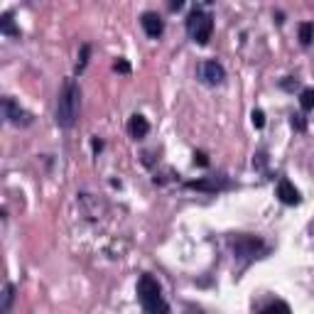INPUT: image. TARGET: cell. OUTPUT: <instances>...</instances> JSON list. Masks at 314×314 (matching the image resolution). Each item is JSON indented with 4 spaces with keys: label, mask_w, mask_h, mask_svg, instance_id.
Listing matches in <instances>:
<instances>
[{
    "label": "cell",
    "mask_w": 314,
    "mask_h": 314,
    "mask_svg": "<svg viewBox=\"0 0 314 314\" xmlns=\"http://www.w3.org/2000/svg\"><path fill=\"white\" fill-rule=\"evenodd\" d=\"M89 54H91V47L84 44V47H81V54H79V64H76V72H79V74L86 69V64H89Z\"/></svg>",
    "instance_id": "cell-14"
},
{
    "label": "cell",
    "mask_w": 314,
    "mask_h": 314,
    "mask_svg": "<svg viewBox=\"0 0 314 314\" xmlns=\"http://www.w3.org/2000/svg\"><path fill=\"white\" fill-rule=\"evenodd\" d=\"M138 297L145 307V312H167L165 302H162V295H160V285L152 275H143L140 282H138Z\"/></svg>",
    "instance_id": "cell-2"
},
{
    "label": "cell",
    "mask_w": 314,
    "mask_h": 314,
    "mask_svg": "<svg viewBox=\"0 0 314 314\" xmlns=\"http://www.w3.org/2000/svg\"><path fill=\"white\" fill-rule=\"evenodd\" d=\"M128 130L130 135L135 138V140H140V138H145L150 133V123L145 120V115H140V113H135V115H130V123H128Z\"/></svg>",
    "instance_id": "cell-8"
},
{
    "label": "cell",
    "mask_w": 314,
    "mask_h": 314,
    "mask_svg": "<svg viewBox=\"0 0 314 314\" xmlns=\"http://www.w3.org/2000/svg\"><path fill=\"white\" fill-rule=\"evenodd\" d=\"M91 145H93V150H96V152H101V150H103V143H101V140H93Z\"/></svg>",
    "instance_id": "cell-22"
},
{
    "label": "cell",
    "mask_w": 314,
    "mask_h": 314,
    "mask_svg": "<svg viewBox=\"0 0 314 314\" xmlns=\"http://www.w3.org/2000/svg\"><path fill=\"white\" fill-rule=\"evenodd\" d=\"M186 0H169V10H179V8H184Z\"/></svg>",
    "instance_id": "cell-21"
},
{
    "label": "cell",
    "mask_w": 314,
    "mask_h": 314,
    "mask_svg": "<svg viewBox=\"0 0 314 314\" xmlns=\"http://www.w3.org/2000/svg\"><path fill=\"white\" fill-rule=\"evenodd\" d=\"M3 111H5V118L10 120V123H20V120H27V113L20 108L18 103L13 101V98H5L3 101Z\"/></svg>",
    "instance_id": "cell-9"
},
{
    "label": "cell",
    "mask_w": 314,
    "mask_h": 314,
    "mask_svg": "<svg viewBox=\"0 0 314 314\" xmlns=\"http://www.w3.org/2000/svg\"><path fill=\"white\" fill-rule=\"evenodd\" d=\"M277 197H280V202L287 204V206H295L299 204V192H297V186L290 182V179H280L277 182Z\"/></svg>",
    "instance_id": "cell-6"
},
{
    "label": "cell",
    "mask_w": 314,
    "mask_h": 314,
    "mask_svg": "<svg viewBox=\"0 0 314 314\" xmlns=\"http://www.w3.org/2000/svg\"><path fill=\"white\" fill-rule=\"evenodd\" d=\"M10 302H13V287L8 285V287H5V299H3V312L10 309Z\"/></svg>",
    "instance_id": "cell-19"
},
{
    "label": "cell",
    "mask_w": 314,
    "mask_h": 314,
    "mask_svg": "<svg viewBox=\"0 0 314 314\" xmlns=\"http://www.w3.org/2000/svg\"><path fill=\"white\" fill-rule=\"evenodd\" d=\"M186 30H189V35L194 37L197 44H206V42L211 39L214 20H211V15H204L199 8H194L192 15H189V20H186Z\"/></svg>",
    "instance_id": "cell-3"
},
{
    "label": "cell",
    "mask_w": 314,
    "mask_h": 314,
    "mask_svg": "<svg viewBox=\"0 0 314 314\" xmlns=\"http://www.w3.org/2000/svg\"><path fill=\"white\" fill-rule=\"evenodd\" d=\"M292 128L299 130V133H304V130H307V120H304L302 115H292Z\"/></svg>",
    "instance_id": "cell-17"
},
{
    "label": "cell",
    "mask_w": 314,
    "mask_h": 314,
    "mask_svg": "<svg viewBox=\"0 0 314 314\" xmlns=\"http://www.w3.org/2000/svg\"><path fill=\"white\" fill-rule=\"evenodd\" d=\"M113 69H115V72H120V74H130V64L125 61V59H118V61L113 64Z\"/></svg>",
    "instance_id": "cell-18"
},
{
    "label": "cell",
    "mask_w": 314,
    "mask_h": 314,
    "mask_svg": "<svg viewBox=\"0 0 314 314\" xmlns=\"http://www.w3.org/2000/svg\"><path fill=\"white\" fill-rule=\"evenodd\" d=\"M0 25H3V32H5V35H10V37H18L20 35V30L15 27V22H13V15H10V13L3 15V22H0Z\"/></svg>",
    "instance_id": "cell-11"
},
{
    "label": "cell",
    "mask_w": 314,
    "mask_h": 314,
    "mask_svg": "<svg viewBox=\"0 0 314 314\" xmlns=\"http://www.w3.org/2000/svg\"><path fill=\"white\" fill-rule=\"evenodd\" d=\"M250 120H253V125H256V128H263V125H265V113H263V111H253Z\"/></svg>",
    "instance_id": "cell-16"
},
{
    "label": "cell",
    "mask_w": 314,
    "mask_h": 314,
    "mask_svg": "<svg viewBox=\"0 0 314 314\" xmlns=\"http://www.w3.org/2000/svg\"><path fill=\"white\" fill-rule=\"evenodd\" d=\"M206 3H214V0H206Z\"/></svg>",
    "instance_id": "cell-23"
},
{
    "label": "cell",
    "mask_w": 314,
    "mask_h": 314,
    "mask_svg": "<svg viewBox=\"0 0 314 314\" xmlns=\"http://www.w3.org/2000/svg\"><path fill=\"white\" fill-rule=\"evenodd\" d=\"M194 162H197L199 167H206L209 165V157H206L204 152H194Z\"/></svg>",
    "instance_id": "cell-20"
},
{
    "label": "cell",
    "mask_w": 314,
    "mask_h": 314,
    "mask_svg": "<svg viewBox=\"0 0 314 314\" xmlns=\"http://www.w3.org/2000/svg\"><path fill=\"white\" fill-rule=\"evenodd\" d=\"M79 98L81 91L74 81H67L64 89L59 93V101H56V123L61 128H72L79 118Z\"/></svg>",
    "instance_id": "cell-1"
},
{
    "label": "cell",
    "mask_w": 314,
    "mask_h": 314,
    "mask_svg": "<svg viewBox=\"0 0 314 314\" xmlns=\"http://www.w3.org/2000/svg\"><path fill=\"white\" fill-rule=\"evenodd\" d=\"M299 106L304 108V111H312L314 108V89H304L302 96H299Z\"/></svg>",
    "instance_id": "cell-13"
},
{
    "label": "cell",
    "mask_w": 314,
    "mask_h": 314,
    "mask_svg": "<svg viewBox=\"0 0 314 314\" xmlns=\"http://www.w3.org/2000/svg\"><path fill=\"white\" fill-rule=\"evenodd\" d=\"M312 39H314V25L302 22V25H299V42H302V44H312Z\"/></svg>",
    "instance_id": "cell-12"
},
{
    "label": "cell",
    "mask_w": 314,
    "mask_h": 314,
    "mask_svg": "<svg viewBox=\"0 0 314 314\" xmlns=\"http://www.w3.org/2000/svg\"><path fill=\"white\" fill-rule=\"evenodd\" d=\"M263 245L258 238H253V236H238V238L233 240V250H236V256H243V258H253L256 253H258V248Z\"/></svg>",
    "instance_id": "cell-4"
},
{
    "label": "cell",
    "mask_w": 314,
    "mask_h": 314,
    "mask_svg": "<svg viewBox=\"0 0 314 314\" xmlns=\"http://www.w3.org/2000/svg\"><path fill=\"white\" fill-rule=\"evenodd\" d=\"M140 22H143V30L148 32V37H160V35L165 32V25H162V18H160L157 13H145Z\"/></svg>",
    "instance_id": "cell-7"
},
{
    "label": "cell",
    "mask_w": 314,
    "mask_h": 314,
    "mask_svg": "<svg viewBox=\"0 0 314 314\" xmlns=\"http://www.w3.org/2000/svg\"><path fill=\"white\" fill-rule=\"evenodd\" d=\"M263 309H285V312H290V304H285V302H280V299H273V302H268Z\"/></svg>",
    "instance_id": "cell-15"
},
{
    "label": "cell",
    "mask_w": 314,
    "mask_h": 314,
    "mask_svg": "<svg viewBox=\"0 0 314 314\" xmlns=\"http://www.w3.org/2000/svg\"><path fill=\"white\" fill-rule=\"evenodd\" d=\"M189 189H199V192H216L219 189V182H214V179H199V182H186Z\"/></svg>",
    "instance_id": "cell-10"
},
{
    "label": "cell",
    "mask_w": 314,
    "mask_h": 314,
    "mask_svg": "<svg viewBox=\"0 0 314 314\" xmlns=\"http://www.w3.org/2000/svg\"><path fill=\"white\" fill-rule=\"evenodd\" d=\"M202 76L206 84H214V86H216V84H221L223 79H226V72H223V67L216 59H209V61H204Z\"/></svg>",
    "instance_id": "cell-5"
}]
</instances>
